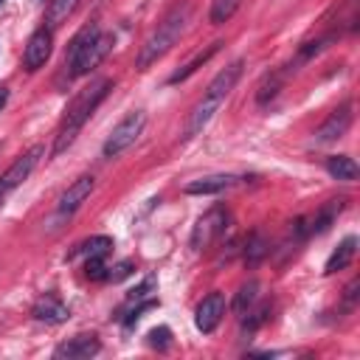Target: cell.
Here are the masks:
<instances>
[{"instance_id":"27","label":"cell","mask_w":360,"mask_h":360,"mask_svg":"<svg viewBox=\"0 0 360 360\" xmlns=\"http://www.w3.org/2000/svg\"><path fill=\"white\" fill-rule=\"evenodd\" d=\"M146 338H149V346L158 352H166L172 346V329L169 326H155V329H149Z\"/></svg>"},{"instance_id":"25","label":"cell","mask_w":360,"mask_h":360,"mask_svg":"<svg viewBox=\"0 0 360 360\" xmlns=\"http://www.w3.org/2000/svg\"><path fill=\"white\" fill-rule=\"evenodd\" d=\"M239 3H242V0H211V11H208L211 25H222V22H228V20L236 14Z\"/></svg>"},{"instance_id":"5","label":"cell","mask_w":360,"mask_h":360,"mask_svg":"<svg viewBox=\"0 0 360 360\" xmlns=\"http://www.w3.org/2000/svg\"><path fill=\"white\" fill-rule=\"evenodd\" d=\"M228 225H231V211L225 208V205H214V208H208L200 219H197V225L191 228V239H188V245H191V250H205V248H211L225 231H228Z\"/></svg>"},{"instance_id":"11","label":"cell","mask_w":360,"mask_h":360,"mask_svg":"<svg viewBox=\"0 0 360 360\" xmlns=\"http://www.w3.org/2000/svg\"><path fill=\"white\" fill-rule=\"evenodd\" d=\"M101 352V340L90 332H82V335H73L68 340H62L56 349H53V360H87V357H96Z\"/></svg>"},{"instance_id":"28","label":"cell","mask_w":360,"mask_h":360,"mask_svg":"<svg viewBox=\"0 0 360 360\" xmlns=\"http://www.w3.org/2000/svg\"><path fill=\"white\" fill-rule=\"evenodd\" d=\"M84 276H87V278H93V281L107 278V264H104V256H87V262H84Z\"/></svg>"},{"instance_id":"14","label":"cell","mask_w":360,"mask_h":360,"mask_svg":"<svg viewBox=\"0 0 360 360\" xmlns=\"http://www.w3.org/2000/svg\"><path fill=\"white\" fill-rule=\"evenodd\" d=\"M239 183V177H233V174H208V177H197V180H191V183H186L183 186V191L186 194H194V197H205V194H219V191H228L231 186H236Z\"/></svg>"},{"instance_id":"30","label":"cell","mask_w":360,"mask_h":360,"mask_svg":"<svg viewBox=\"0 0 360 360\" xmlns=\"http://www.w3.org/2000/svg\"><path fill=\"white\" fill-rule=\"evenodd\" d=\"M152 307H158V301H155V298H141V301H138V307H135V309L121 321V323H124V329H129V326L141 318V312H143V309H152Z\"/></svg>"},{"instance_id":"2","label":"cell","mask_w":360,"mask_h":360,"mask_svg":"<svg viewBox=\"0 0 360 360\" xmlns=\"http://www.w3.org/2000/svg\"><path fill=\"white\" fill-rule=\"evenodd\" d=\"M110 90H112V79L101 76V79L90 82L84 90L76 93V98L68 104L65 118H62V124H59V132H56V141H53V149H51L53 155H62V152H68V149L73 146L76 135L82 132V127H84L87 118L96 112V107L107 98Z\"/></svg>"},{"instance_id":"22","label":"cell","mask_w":360,"mask_h":360,"mask_svg":"<svg viewBox=\"0 0 360 360\" xmlns=\"http://www.w3.org/2000/svg\"><path fill=\"white\" fill-rule=\"evenodd\" d=\"M284 79H287V70H273V73H267L264 79H262V84H259V93H256V101L264 107L267 101H273L276 96H278V90L284 87Z\"/></svg>"},{"instance_id":"6","label":"cell","mask_w":360,"mask_h":360,"mask_svg":"<svg viewBox=\"0 0 360 360\" xmlns=\"http://www.w3.org/2000/svg\"><path fill=\"white\" fill-rule=\"evenodd\" d=\"M143 127H146V112H143V110H132L127 118H121V121L112 127L110 138H107L104 146H101V155H104V158H118L121 152H127V149L138 141V135L143 132Z\"/></svg>"},{"instance_id":"17","label":"cell","mask_w":360,"mask_h":360,"mask_svg":"<svg viewBox=\"0 0 360 360\" xmlns=\"http://www.w3.org/2000/svg\"><path fill=\"white\" fill-rule=\"evenodd\" d=\"M219 48H222V42H211L208 48H202V51H197V53H194V56H191V59H188V62H186L183 68H177V70H174V73L169 76V84H177V82H186V79H188V76H191L194 70H200V68H202V65H205V62H208V59H211V56H214V53H217Z\"/></svg>"},{"instance_id":"29","label":"cell","mask_w":360,"mask_h":360,"mask_svg":"<svg viewBox=\"0 0 360 360\" xmlns=\"http://www.w3.org/2000/svg\"><path fill=\"white\" fill-rule=\"evenodd\" d=\"M107 270H110V273H107V278H110V281H121V278L132 276V270H135V262L124 259V262H118L115 267H107Z\"/></svg>"},{"instance_id":"12","label":"cell","mask_w":360,"mask_h":360,"mask_svg":"<svg viewBox=\"0 0 360 360\" xmlns=\"http://www.w3.org/2000/svg\"><path fill=\"white\" fill-rule=\"evenodd\" d=\"M352 127V101H343L340 107H335L326 121L315 129V143H332L338 138L346 135V129Z\"/></svg>"},{"instance_id":"18","label":"cell","mask_w":360,"mask_h":360,"mask_svg":"<svg viewBox=\"0 0 360 360\" xmlns=\"http://www.w3.org/2000/svg\"><path fill=\"white\" fill-rule=\"evenodd\" d=\"M326 172L335 177V180H357V174H360V169H357V163H354V158H349V155H329L326 158Z\"/></svg>"},{"instance_id":"34","label":"cell","mask_w":360,"mask_h":360,"mask_svg":"<svg viewBox=\"0 0 360 360\" xmlns=\"http://www.w3.org/2000/svg\"><path fill=\"white\" fill-rule=\"evenodd\" d=\"M3 197H6V194H3V191H0V200H3Z\"/></svg>"},{"instance_id":"15","label":"cell","mask_w":360,"mask_h":360,"mask_svg":"<svg viewBox=\"0 0 360 360\" xmlns=\"http://www.w3.org/2000/svg\"><path fill=\"white\" fill-rule=\"evenodd\" d=\"M343 205H346L343 197H340V200H329V202L321 205L312 217H307V231H309V236H312V233H323V231H329V228L335 225L338 214L343 211Z\"/></svg>"},{"instance_id":"9","label":"cell","mask_w":360,"mask_h":360,"mask_svg":"<svg viewBox=\"0 0 360 360\" xmlns=\"http://www.w3.org/2000/svg\"><path fill=\"white\" fill-rule=\"evenodd\" d=\"M93 188H96V177H93V174L76 177V180L62 191V197H59V202H56V217H59V219H70V217L82 208V202L90 197Z\"/></svg>"},{"instance_id":"31","label":"cell","mask_w":360,"mask_h":360,"mask_svg":"<svg viewBox=\"0 0 360 360\" xmlns=\"http://www.w3.org/2000/svg\"><path fill=\"white\" fill-rule=\"evenodd\" d=\"M152 290H155V278L149 276V278H143L138 287H132V290L127 292V298H129V301H141V298H146Z\"/></svg>"},{"instance_id":"32","label":"cell","mask_w":360,"mask_h":360,"mask_svg":"<svg viewBox=\"0 0 360 360\" xmlns=\"http://www.w3.org/2000/svg\"><path fill=\"white\" fill-rule=\"evenodd\" d=\"M357 290H360V278H352V281L346 284V290H343V301H346V307H354V301H357Z\"/></svg>"},{"instance_id":"1","label":"cell","mask_w":360,"mask_h":360,"mask_svg":"<svg viewBox=\"0 0 360 360\" xmlns=\"http://www.w3.org/2000/svg\"><path fill=\"white\" fill-rule=\"evenodd\" d=\"M242 68H245V62L236 59V62L225 65V68L208 82L202 98L191 107V112H188V118H186V127H183V135H180L183 141L200 135V132L208 127V121L214 118V112H219V107L225 104V98H228L231 90L236 87V82H239V76H242Z\"/></svg>"},{"instance_id":"8","label":"cell","mask_w":360,"mask_h":360,"mask_svg":"<svg viewBox=\"0 0 360 360\" xmlns=\"http://www.w3.org/2000/svg\"><path fill=\"white\" fill-rule=\"evenodd\" d=\"M51 51H53V31L51 28H37L31 37H28V42H25V48H22V68L25 70H39L48 59H51Z\"/></svg>"},{"instance_id":"24","label":"cell","mask_w":360,"mask_h":360,"mask_svg":"<svg viewBox=\"0 0 360 360\" xmlns=\"http://www.w3.org/2000/svg\"><path fill=\"white\" fill-rule=\"evenodd\" d=\"M270 312H273V304H262L256 309H248V318L242 321V338H250L259 326H264L270 321Z\"/></svg>"},{"instance_id":"4","label":"cell","mask_w":360,"mask_h":360,"mask_svg":"<svg viewBox=\"0 0 360 360\" xmlns=\"http://www.w3.org/2000/svg\"><path fill=\"white\" fill-rule=\"evenodd\" d=\"M112 45H115V37L107 34V31H98L84 48H79V53H76L73 59L65 62V76H68V82H70V79H79V76H87L90 70H96V68L101 65V59L112 51Z\"/></svg>"},{"instance_id":"26","label":"cell","mask_w":360,"mask_h":360,"mask_svg":"<svg viewBox=\"0 0 360 360\" xmlns=\"http://www.w3.org/2000/svg\"><path fill=\"white\" fill-rule=\"evenodd\" d=\"M98 31H101V28H98V22H90V25H84V28H82V31H79V34L70 39V45H68V53H65V62H68V59H73V56L79 53V48H84V45H87V42H90V39H93Z\"/></svg>"},{"instance_id":"19","label":"cell","mask_w":360,"mask_h":360,"mask_svg":"<svg viewBox=\"0 0 360 360\" xmlns=\"http://www.w3.org/2000/svg\"><path fill=\"white\" fill-rule=\"evenodd\" d=\"M82 0H51L48 8H45V28H59L62 22H68V17L76 11Z\"/></svg>"},{"instance_id":"3","label":"cell","mask_w":360,"mask_h":360,"mask_svg":"<svg viewBox=\"0 0 360 360\" xmlns=\"http://www.w3.org/2000/svg\"><path fill=\"white\" fill-rule=\"evenodd\" d=\"M191 11H194V6H191L188 0L174 3V6L166 11V17L158 22V28L146 37V42H143L141 51H138V59H135V68H138V70H146V68L155 65L172 45H177V39L186 34V28H188V22H191Z\"/></svg>"},{"instance_id":"13","label":"cell","mask_w":360,"mask_h":360,"mask_svg":"<svg viewBox=\"0 0 360 360\" xmlns=\"http://www.w3.org/2000/svg\"><path fill=\"white\" fill-rule=\"evenodd\" d=\"M31 315H34V321H39V323H65V321L70 318V309H68L53 292H48V295H42V298L31 307Z\"/></svg>"},{"instance_id":"21","label":"cell","mask_w":360,"mask_h":360,"mask_svg":"<svg viewBox=\"0 0 360 360\" xmlns=\"http://www.w3.org/2000/svg\"><path fill=\"white\" fill-rule=\"evenodd\" d=\"M259 290H262V284H259L256 278H248V281L236 290V295H233V301H231V309H233V312H239V315H245V312L256 304Z\"/></svg>"},{"instance_id":"20","label":"cell","mask_w":360,"mask_h":360,"mask_svg":"<svg viewBox=\"0 0 360 360\" xmlns=\"http://www.w3.org/2000/svg\"><path fill=\"white\" fill-rule=\"evenodd\" d=\"M110 250H112V239L104 236V233H98V236H90V239L79 242V245L70 250L68 259H76V256H107Z\"/></svg>"},{"instance_id":"7","label":"cell","mask_w":360,"mask_h":360,"mask_svg":"<svg viewBox=\"0 0 360 360\" xmlns=\"http://www.w3.org/2000/svg\"><path fill=\"white\" fill-rule=\"evenodd\" d=\"M42 155H45V146H42V143H34L31 149H25V152L0 174V191L8 194V191H14L22 180H28V174L37 169V163L42 160Z\"/></svg>"},{"instance_id":"35","label":"cell","mask_w":360,"mask_h":360,"mask_svg":"<svg viewBox=\"0 0 360 360\" xmlns=\"http://www.w3.org/2000/svg\"><path fill=\"white\" fill-rule=\"evenodd\" d=\"M3 3H6V0H0V6H3Z\"/></svg>"},{"instance_id":"16","label":"cell","mask_w":360,"mask_h":360,"mask_svg":"<svg viewBox=\"0 0 360 360\" xmlns=\"http://www.w3.org/2000/svg\"><path fill=\"white\" fill-rule=\"evenodd\" d=\"M354 253H357V236H346V239L332 250V256L326 259L323 273H326V276H332V273H338V270H346V267L352 264Z\"/></svg>"},{"instance_id":"23","label":"cell","mask_w":360,"mask_h":360,"mask_svg":"<svg viewBox=\"0 0 360 360\" xmlns=\"http://www.w3.org/2000/svg\"><path fill=\"white\" fill-rule=\"evenodd\" d=\"M267 250H270V245H267V239L259 233V231H253L250 236H248V242H245V264H259L264 256H267Z\"/></svg>"},{"instance_id":"10","label":"cell","mask_w":360,"mask_h":360,"mask_svg":"<svg viewBox=\"0 0 360 360\" xmlns=\"http://www.w3.org/2000/svg\"><path fill=\"white\" fill-rule=\"evenodd\" d=\"M225 309H228L225 292H219V290L208 292V295H205V298L197 304V312H194V326H197L202 335H211V332L219 326V321H222Z\"/></svg>"},{"instance_id":"33","label":"cell","mask_w":360,"mask_h":360,"mask_svg":"<svg viewBox=\"0 0 360 360\" xmlns=\"http://www.w3.org/2000/svg\"><path fill=\"white\" fill-rule=\"evenodd\" d=\"M6 101H8V87H6V84H0V110L6 107Z\"/></svg>"}]
</instances>
